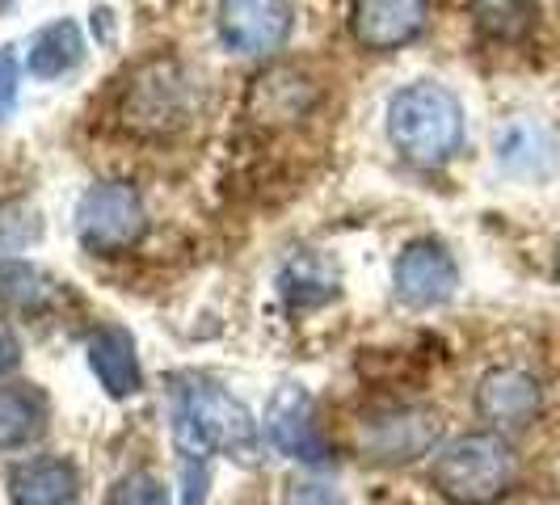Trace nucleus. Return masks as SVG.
<instances>
[{"label": "nucleus", "instance_id": "obj_22", "mask_svg": "<svg viewBox=\"0 0 560 505\" xmlns=\"http://www.w3.org/2000/svg\"><path fill=\"white\" fill-rule=\"evenodd\" d=\"M18 81H22V72H18L13 47H0V122L18 106Z\"/></svg>", "mask_w": 560, "mask_h": 505}, {"label": "nucleus", "instance_id": "obj_10", "mask_svg": "<svg viewBox=\"0 0 560 505\" xmlns=\"http://www.w3.org/2000/svg\"><path fill=\"white\" fill-rule=\"evenodd\" d=\"M539 404H544V392H539V379L523 366H498L480 379L477 388V409L480 418L489 421L498 434H518L527 430L535 418H539Z\"/></svg>", "mask_w": 560, "mask_h": 505}, {"label": "nucleus", "instance_id": "obj_25", "mask_svg": "<svg viewBox=\"0 0 560 505\" xmlns=\"http://www.w3.org/2000/svg\"><path fill=\"white\" fill-rule=\"evenodd\" d=\"M4 4H9V0H0V9H4Z\"/></svg>", "mask_w": 560, "mask_h": 505}, {"label": "nucleus", "instance_id": "obj_14", "mask_svg": "<svg viewBox=\"0 0 560 505\" xmlns=\"http://www.w3.org/2000/svg\"><path fill=\"white\" fill-rule=\"evenodd\" d=\"M89 366H93L97 384L106 388V396H114V400H127V396H136L143 388L136 341L118 325H106V329H97L89 337Z\"/></svg>", "mask_w": 560, "mask_h": 505}, {"label": "nucleus", "instance_id": "obj_23", "mask_svg": "<svg viewBox=\"0 0 560 505\" xmlns=\"http://www.w3.org/2000/svg\"><path fill=\"white\" fill-rule=\"evenodd\" d=\"M207 502V463L202 459H186V505Z\"/></svg>", "mask_w": 560, "mask_h": 505}, {"label": "nucleus", "instance_id": "obj_7", "mask_svg": "<svg viewBox=\"0 0 560 505\" xmlns=\"http://www.w3.org/2000/svg\"><path fill=\"white\" fill-rule=\"evenodd\" d=\"M186 114H190V81L182 77L177 63L143 68L122 102V118L136 131H173L186 122Z\"/></svg>", "mask_w": 560, "mask_h": 505}, {"label": "nucleus", "instance_id": "obj_5", "mask_svg": "<svg viewBox=\"0 0 560 505\" xmlns=\"http://www.w3.org/2000/svg\"><path fill=\"white\" fill-rule=\"evenodd\" d=\"M443 421L421 404H393L384 413L363 418V450L380 463H413L439 443Z\"/></svg>", "mask_w": 560, "mask_h": 505}, {"label": "nucleus", "instance_id": "obj_4", "mask_svg": "<svg viewBox=\"0 0 560 505\" xmlns=\"http://www.w3.org/2000/svg\"><path fill=\"white\" fill-rule=\"evenodd\" d=\"M143 227V202L131 186L122 181H102V186H89L77 202V236L89 252H127L131 245H140Z\"/></svg>", "mask_w": 560, "mask_h": 505}, {"label": "nucleus", "instance_id": "obj_2", "mask_svg": "<svg viewBox=\"0 0 560 505\" xmlns=\"http://www.w3.org/2000/svg\"><path fill=\"white\" fill-rule=\"evenodd\" d=\"M388 140L405 161L421 168L447 165L464 143V106L459 97L434 81L400 89L388 102Z\"/></svg>", "mask_w": 560, "mask_h": 505}, {"label": "nucleus", "instance_id": "obj_16", "mask_svg": "<svg viewBox=\"0 0 560 505\" xmlns=\"http://www.w3.org/2000/svg\"><path fill=\"white\" fill-rule=\"evenodd\" d=\"M81 59H84L81 26H77L72 17H59V22L43 26L34 38H30L26 72L34 77V81H59V77H68Z\"/></svg>", "mask_w": 560, "mask_h": 505}, {"label": "nucleus", "instance_id": "obj_24", "mask_svg": "<svg viewBox=\"0 0 560 505\" xmlns=\"http://www.w3.org/2000/svg\"><path fill=\"white\" fill-rule=\"evenodd\" d=\"M18 363H22V341H18V333L0 320V375H9Z\"/></svg>", "mask_w": 560, "mask_h": 505}, {"label": "nucleus", "instance_id": "obj_11", "mask_svg": "<svg viewBox=\"0 0 560 505\" xmlns=\"http://www.w3.org/2000/svg\"><path fill=\"white\" fill-rule=\"evenodd\" d=\"M425 0H354L350 30L363 51H400L425 30Z\"/></svg>", "mask_w": 560, "mask_h": 505}, {"label": "nucleus", "instance_id": "obj_21", "mask_svg": "<svg viewBox=\"0 0 560 505\" xmlns=\"http://www.w3.org/2000/svg\"><path fill=\"white\" fill-rule=\"evenodd\" d=\"M282 505H346V497L325 480H291Z\"/></svg>", "mask_w": 560, "mask_h": 505}, {"label": "nucleus", "instance_id": "obj_19", "mask_svg": "<svg viewBox=\"0 0 560 505\" xmlns=\"http://www.w3.org/2000/svg\"><path fill=\"white\" fill-rule=\"evenodd\" d=\"M0 300L9 308L38 312L51 300V279L30 261H0Z\"/></svg>", "mask_w": 560, "mask_h": 505}, {"label": "nucleus", "instance_id": "obj_1", "mask_svg": "<svg viewBox=\"0 0 560 505\" xmlns=\"http://www.w3.org/2000/svg\"><path fill=\"white\" fill-rule=\"evenodd\" d=\"M173 443L186 459L228 455L245 468L261 455V434L253 413L202 375H182L173 388Z\"/></svg>", "mask_w": 560, "mask_h": 505}, {"label": "nucleus", "instance_id": "obj_13", "mask_svg": "<svg viewBox=\"0 0 560 505\" xmlns=\"http://www.w3.org/2000/svg\"><path fill=\"white\" fill-rule=\"evenodd\" d=\"M9 502L13 505H77L81 477L68 459H26L9 468Z\"/></svg>", "mask_w": 560, "mask_h": 505}, {"label": "nucleus", "instance_id": "obj_17", "mask_svg": "<svg viewBox=\"0 0 560 505\" xmlns=\"http://www.w3.org/2000/svg\"><path fill=\"white\" fill-rule=\"evenodd\" d=\"M279 291L291 308H316V304H325V300L337 295V274L316 252H300V257H291L282 266Z\"/></svg>", "mask_w": 560, "mask_h": 505}, {"label": "nucleus", "instance_id": "obj_20", "mask_svg": "<svg viewBox=\"0 0 560 505\" xmlns=\"http://www.w3.org/2000/svg\"><path fill=\"white\" fill-rule=\"evenodd\" d=\"M106 505H168V489L152 472H131L114 484Z\"/></svg>", "mask_w": 560, "mask_h": 505}, {"label": "nucleus", "instance_id": "obj_3", "mask_svg": "<svg viewBox=\"0 0 560 505\" xmlns=\"http://www.w3.org/2000/svg\"><path fill=\"white\" fill-rule=\"evenodd\" d=\"M430 477L447 502L489 505L510 493L518 477V459L502 434H464L439 450Z\"/></svg>", "mask_w": 560, "mask_h": 505}, {"label": "nucleus", "instance_id": "obj_9", "mask_svg": "<svg viewBox=\"0 0 560 505\" xmlns=\"http://www.w3.org/2000/svg\"><path fill=\"white\" fill-rule=\"evenodd\" d=\"M396 295L409 308H439L459 291V266L439 240H413L409 249L396 257Z\"/></svg>", "mask_w": 560, "mask_h": 505}, {"label": "nucleus", "instance_id": "obj_12", "mask_svg": "<svg viewBox=\"0 0 560 505\" xmlns=\"http://www.w3.org/2000/svg\"><path fill=\"white\" fill-rule=\"evenodd\" d=\"M498 165L510 177H523V181H544L560 168V143L548 127L539 122H510L498 131Z\"/></svg>", "mask_w": 560, "mask_h": 505}, {"label": "nucleus", "instance_id": "obj_15", "mask_svg": "<svg viewBox=\"0 0 560 505\" xmlns=\"http://www.w3.org/2000/svg\"><path fill=\"white\" fill-rule=\"evenodd\" d=\"M51 404L34 384H4L0 388V450H22L47 434Z\"/></svg>", "mask_w": 560, "mask_h": 505}, {"label": "nucleus", "instance_id": "obj_6", "mask_svg": "<svg viewBox=\"0 0 560 505\" xmlns=\"http://www.w3.org/2000/svg\"><path fill=\"white\" fill-rule=\"evenodd\" d=\"M220 38L232 56H270L295 26L291 0H220Z\"/></svg>", "mask_w": 560, "mask_h": 505}, {"label": "nucleus", "instance_id": "obj_18", "mask_svg": "<svg viewBox=\"0 0 560 505\" xmlns=\"http://www.w3.org/2000/svg\"><path fill=\"white\" fill-rule=\"evenodd\" d=\"M539 26V4L535 0H477V30L493 43H523Z\"/></svg>", "mask_w": 560, "mask_h": 505}, {"label": "nucleus", "instance_id": "obj_8", "mask_svg": "<svg viewBox=\"0 0 560 505\" xmlns=\"http://www.w3.org/2000/svg\"><path fill=\"white\" fill-rule=\"evenodd\" d=\"M266 438L275 443L279 455L295 459V463H308V468L329 463V447H325V434H320V421H316V404L304 388H279L270 396Z\"/></svg>", "mask_w": 560, "mask_h": 505}]
</instances>
